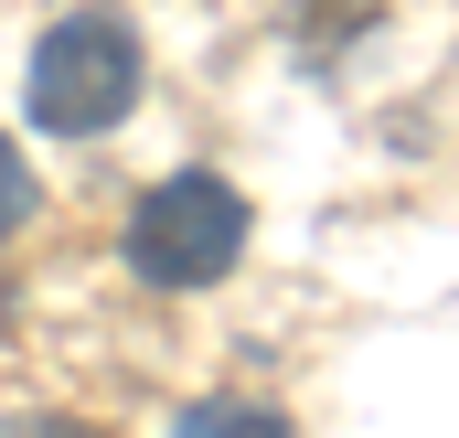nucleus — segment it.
Masks as SVG:
<instances>
[{
	"instance_id": "1",
	"label": "nucleus",
	"mask_w": 459,
	"mask_h": 438,
	"mask_svg": "<svg viewBox=\"0 0 459 438\" xmlns=\"http://www.w3.org/2000/svg\"><path fill=\"white\" fill-rule=\"evenodd\" d=\"M22 97H32V128H54V139H108L117 118L139 108V32H128L117 11H65V22H43Z\"/></svg>"
},
{
	"instance_id": "2",
	"label": "nucleus",
	"mask_w": 459,
	"mask_h": 438,
	"mask_svg": "<svg viewBox=\"0 0 459 438\" xmlns=\"http://www.w3.org/2000/svg\"><path fill=\"white\" fill-rule=\"evenodd\" d=\"M246 257V193L225 171H171L128 204V267L150 289H214Z\"/></svg>"
},
{
	"instance_id": "3",
	"label": "nucleus",
	"mask_w": 459,
	"mask_h": 438,
	"mask_svg": "<svg viewBox=\"0 0 459 438\" xmlns=\"http://www.w3.org/2000/svg\"><path fill=\"white\" fill-rule=\"evenodd\" d=\"M171 438H289V417L278 407H246V396H214V407H193Z\"/></svg>"
},
{
	"instance_id": "4",
	"label": "nucleus",
	"mask_w": 459,
	"mask_h": 438,
	"mask_svg": "<svg viewBox=\"0 0 459 438\" xmlns=\"http://www.w3.org/2000/svg\"><path fill=\"white\" fill-rule=\"evenodd\" d=\"M22 224H32V161L0 139V235H22Z\"/></svg>"
},
{
	"instance_id": "5",
	"label": "nucleus",
	"mask_w": 459,
	"mask_h": 438,
	"mask_svg": "<svg viewBox=\"0 0 459 438\" xmlns=\"http://www.w3.org/2000/svg\"><path fill=\"white\" fill-rule=\"evenodd\" d=\"M0 438H108V428H86V417H54V407H32V417H0Z\"/></svg>"
}]
</instances>
